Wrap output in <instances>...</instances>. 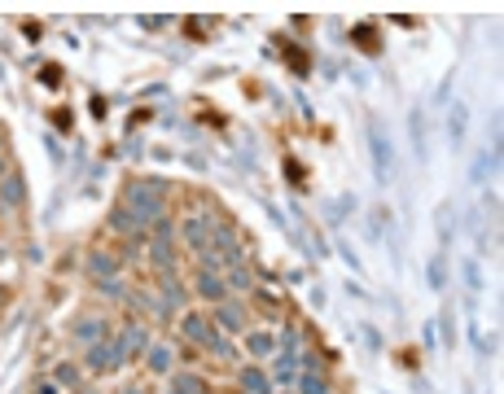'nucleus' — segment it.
<instances>
[{"mask_svg": "<svg viewBox=\"0 0 504 394\" xmlns=\"http://www.w3.org/2000/svg\"><path fill=\"white\" fill-rule=\"evenodd\" d=\"M298 390H303V394H329V386H324V381H320L316 372H307L303 381H298Z\"/></svg>", "mask_w": 504, "mask_h": 394, "instance_id": "nucleus-27", "label": "nucleus"}, {"mask_svg": "<svg viewBox=\"0 0 504 394\" xmlns=\"http://www.w3.org/2000/svg\"><path fill=\"white\" fill-rule=\"evenodd\" d=\"M119 346V364H127V359H136L141 351H150V333H145L141 324H127V333L115 342Z\"/></svg>", "mask_w": 504, "mask_h": 394, "instance_id": "nucleus-3", "label": "nucleus"}, {"mask_svg": "<svg viewBox=\"0 0 504 394\" xmlns=\"http://www.w3.org/2000/svg\"><path fill=\"white\" fill-rule=\"evenodd\" d=\"M185 241L193 245V250L210 245V219H206V215H189V219H185Z\"/></svg>", "mask_w": 504, "mask_h": 394, "instance_id": "nucleus-6", "label": "nucleus"}, {"mask_svg": "<svg viewBox=\"0 0 504 394\" xmlns=\"http://www.w3.org/2000/svg\"><path fill=\"white\" fill-rule=\"evenodd\" d=\"M40 84H44V88H57V84H62V66H57V61H48L44 71H40Z\"/></svg>", "mask_w": 504, "mask_h": 394, "instance_id": "nucleus-28", "label": "nucleus"}, {"mask_svg": "<svg viewBox=\"0 0 504 394\" xmlns=\"http://www.w3.org/2000/svg\"><path fill=\"white\" fill-rule=\"evenodd\" d=\"M119 254H110V250H96V254H88V268H92V276L96 281H110V276L119 272Z\"/></svg>", "mask_w": 504, "mask_h": 394, "instance_id": "nucleus-7", "label": "nucleus"}, {"mask_svg": "<svg viewBox=\"0 0 504 394\" xmlns=\"http://www.w3.org/2000/svg\"><path fill=\"white\" fill-rule=\"evenodd\" d=\"M496 167H500V154H496V149H482L478 162H474V184H482L487 171H496Z\"/></svg>", "mask_w": 504, "mask_h": 394, "instance_id": "nucleus-24", "label": "nucleus"}, {"mask_svg": "<svg viewBox=\"0 0 504 394\" xmlns=\"http://www.w3.org/2000/svg\"><path fill=\"white\" fill-rule=\"evenodd\" d=\"M150 258H154V268L167 276V272H175V250H171V241H154L150 245Z\"/></svg>", "mask_w": 504, "mask_h": 394, "instance_id": "nucleus-16", "label": "nucleus"}, {"mask_svg": "<svg viewBox=\"0 0 504 394\" xmlns=\"http://www.w3.org/2000/svg\"><path fill=\"white\" fill-rule=\"evenodd\" d=\"M198 293H202L206 302H224V293H229V285H224L215 272H198Z\"/></svg>", "mask_w": 504, "mask_h": 394, "instance_id": "nucleus-10", "label": "nucleus"}, {"mask_svg": "<svg viewBox=\"0 0 504 394\" xmlns=\"http://www.w3.org/2000/svg\"><path fill=\"white\" fill-rule=\"evenodd\" d=\"M150 372H158V377H167L171 372V364H175V355H171V346H150Z\"/></svg>", "mask_w": 504, "mask_h": 394, "instance_id": "nucleus-19", "label": "nucleus"}, {"mask_svg": "<svg viewBox=\"0 0 504 394\" xmlns=\"http://www.w3.org/2000/svg\"><path fill=\"white\" fill-rule=\"evenodd\" d=\"M0 258H5V250H0Z\"/></svg>", "mask_w": 504, "mask_h": 394, "instance_id": "nucleus-39", "label": "nucleus"}, {"mask_svg": "<svg viewBox=\"0 0 504 394\" xmlns=\"http://www.w3.org/2000/svg\"><path fill=\"white\" fill-rule=\"evenodd\" d=\"M351 40L360 44L364 53H377V48H382V44H377V27H368V22H364V27H355V31H351Z\"/></svg>", "mask_w": 504, "mask_h": 394, "instance_id": "nucleus-23", "label": "nucleus"}, {"mask_svg": "<svg viewBox=\"0 0 504 394\" xmlns=\"http://www.w3.org/2000/svg\"><path fill=\"white\" fill-rule=\"evenodd\" d=\"M338 254H343V258L351 263V268H360V258H355V250H351V245H347L343 237H338Z\"/></svg>", "mask_w": 504, "mask_h": 394, "instance_id": "nucleus-34", "label": "nucleus"}, {"mask_svg": "<svg viewBox=\"0 0 504 394\" xmlns=\"http://www.w3.org/2000/svg\"><path fill=\"white\" fill-rule=\"evenodd\" d=\"M294 351H281V355H276L272 359V377H276V381H281V386H289V381H294Z\"/></svg>", "mask_w": 504, "mask_h": 394, "instance_id": "nucleus-17", "label": "nucleus"}, {"mask_svg": "<svg viewBox=\"0 0 504 394\" xmlns=\"http://www.w3.org/2000/svg\"><path fill=\"white\" fill-rule=\"evenodd\" d=\"M408 136H412V149L421 158V154H426V119H421V110L408 114Z\"/></svg>", "mask_w": 504, "mask_h": 394, "instance_id": "nucleus-21", "label": "nucleus"}, {"mask_svg": "<svg viewBox=\"0 0 504 394\" xmlns=\"http://www.w3.org/2000/svg\"><path fill=\"white\" fill-rule=\"evenodd\" d=\"M79 394H96V390H79Z\"/></svg>", "mask_w": 504, "mask_h": 394, "instance_id": "nucleus-38", "label": "nucleus"}, {"mask_svg": "<svg viewBox=\"0 0 504 394\" xmlns=\"http://www.w3.org/2000/svg\"><path fill=\"white\" fill-rule=\"evenodd\" d=\"M171 394H206V381L193 372H175L171 377Z\"/></svg>", "mask_w": 504, "mask_h": 394, "instance_id": "nucleus-18", "label": "nucleus"}, {"mask_svg": "<svg viewBox=\"0 0 504 394\" xmlns=\"http://www.w3.org/2000/svg\"><path fill=\"white\" fill-rule=\"evenodd\" d=\"M438 233H443V241L452 237V206H438Z\"/></svg>", "mask_w": 504, "mask_h": 394, "instance_id": "nucleus-32", "label": "nucleus"}, {"mask_svg": "<svg viewBox=\"0 0 504 394\" xmlns=\"http://www.w3.org/2000/svg\"><path fill=\"white\" fill-rule=\"evenodd\" d=\"M57 381L62 386H79V368L75 364H57Z\"/></svg>", "mask_w": 504, "mask_h": 394, "instance_id": "nucleus-31", "label": "nucleus"}, {"mask_svg": "<svg viewBox=\"0 0 504 394\" xmlns=\"http://www.w3.org/2000/svg\"><path fill=\"white\" fill-rule=\"evenodd\" d=\"M241 390L246 394H272V377L264 368H241Z\"/></svg>", "mask_w": 504, "mask_h": 394, "instance_id": "nucleus-11", "label": "nucleus"}, {"mask_svg": "<svg viewBox=\"0 0 504 394\" xmlns=\"http://www.w3.org/2000/svg\"><path fill=\"white\" fill-rule=\"evenodd\" d=\"M0 175H5V158H0Z\"/></svg>", "mask_w": 504, "mask_h": 394, "instance_id": "nucleus-37", "label": "nucleus"}, {"mask_svg": "<svg viewBox=\"0 0 504 394\" xmlns=\"http://www.w3.org/2000/svg\"><path fill=\"white\" fill-rule=\"evenodd\" d=\"M461 276H465V289L474 293V298L487 289V285H482V268H478V258H465V263H461Z\"/></svg>", "mask_w": 504, "mask_h": 394, "instance_id": "nucleus-20", "label": "nucleus"}, {"mask_svg": "<svg viewBox=\"0 0 504 394\" xmlns=\"http://www.w3.org/2000/svg\"><path fill=\"white\" fill-rule=\"evenodd\" d=\"M110 228H115V233H132V228H141V219L127 206H115V210H110Z\"/></svg>", "mask_w": 504, "mask_h": 394, "instance_id": "nucleus-22", "label": "nucleus"}, {"mask_svg": "<svg viewBox=\"0 0 504 394\" xmlns=\"http://www.w3.org/2000/svg\"><path fill=\"white\" fill-rule=\"evenodd\" d=\"M162 193H167V180H136V184H127V210L141 219V224H154L167 215V206H162Z\"/></svg>", "mask_w": 504, "mask_h": 394, "instance_id": "nucleus-1", "label": "nucleus"}, {"mask_svg": "<svg viewBox=\"0 0 504 394\" xmlns=\"http://www.w3.org/2000/svg\"><path fill=\"white\" fill-rule=\"evenodd\" d=\"M206 351H215L219 359H233V346H229V337H219V333H215V337L206 342Z\"/></svg>", "mask_w": 504, "mask_h": 394, "instance_id": "nucleus-29", "label": "nucleus"}, {"mask_svg": "<svg viewBox=\"0 0 504 394\" xmlns=\"http://www.w3.org/2000/svg\"><path fill=\"white\" fill-rule=\"evenodd\" d=\"M75 337H79V342H88V346H96V342H106V320H96V316L79 320V324H75Z\"/></svg>", "mask_w": 504, "mask_h": 394, "instance_id": "nucleus-12", "label": "nucleus"}, {"mask_svg": "<svg viewBox=\"0 0 504 394\" xmlns=\"http://www.w3.org/2000/svg\"><path fill=\"white\" fill-rule=\"evenodd\" d=\"M246 351L264 359V355H272V351H276V342H272L268 333H250V337H246Z\"/></svg>", "mask_w": 504, "mask_h": 394, "instance_id": "nucleus-25", "label": "nucleus"}, {"mask_svg": "<svg viewBox=\"0 0 504 394\" xmlns=\"http://www.w3.org/2000/svg\"><path fill=\"white\" fill-rule=\"evenodd\" d=\"M162 302H167V307H185L189 302V293H185V285H180V276H175V272L162 276Z\"/></svg>", "mask_w": 504, "mask_h": 394, "instance_id": "nucleus-13", "label": "nucleus"}, {"mask_svg": "<svg viewBox=\"0 0 504 394\" xmlns=\"http://www.w3.org/2000/svg\"><path fill=\"white\" fill-rule=\"evenodd\" d=\"M36 394H57V390H53V386H40V390H36Z\"/></svg>", "mask_w": 504, "mask_h": 394, "instance_id": "nucleus-35", "label": "nucleus"}, {"mask_svg": "<svg viewBox=\"0 0 504 394\" xmlns=\"http://www.w3.org/2000/svg\"><path fill=\"white\" fill-rule=\"evenodd\" d=\"M180 328H185V337H189V342H198V346H206V342L215 337V328H210L202 316H185V324H180Z\"/></svg>", "mask_w": 504, "mask_h": 394, "instance_id": "nucleus-14", "label": "nucleus"}, {"mask_svg": "<svg viewBox=\"0 0 504 394\" xmlns=\"http://www.w3.org/2000/svg\"><path fill=\"white\" fill-rule=\"evenodd\" d=\"M22 197H27V180H22V175H9L5 184H0V202H5L9 210L22 206Z\"/></svg>", "mask_w": 504, "mask_h": 394, "instance_id": "nucleus-15", "label": "nucleus"}, {"mask_svg": "<svg viewBox=\"0 0 504 394\" xmlns=\"http://www.w3.org/2000/svg\"><path fill=\"white\" fill-rule=\"evenodd\" d=\"M115 364H119V346H115V342H96V346H88V368L106 372V368H115Z\"/></svg>", "mask_w": 504, "mask_h": 394, "instance_id": "nucleus-4", "label": "nucleus"}, {"mask_svg": "<svg viewBox=\"0 0 504 394\" xmlns=\"http://www.w3.org/2000/svg\"><path fill=\"white\" fill-rule=\"evenodd\" d=\"M465 127H469V110H465V101H456V105L447 110V140L461 145L465 140Z\"/></svg>", "mask_w": 504, "mask_h": 394, "instance_id": "nucleus-9", "label": "nucleus"}, {"mask_svg": "<svg viewBox=\"0 0 504 394\" xmlns=\"http://www.w3.org/2000/svg\"><path fill=\"white\" fill-rule=\"evenodd\" d=\"M175 237V228H171V219L162 215V219H154V241H171Z\"/></svg>", "mask_w": 504, "mask_h": 394, "instance_id": "nucleus-30", "label": "nucleus"}, {"mask_svg": "<svg viewBox=\"0 0 504 394\" xmlns=\"http://www.w3.org/2000/svg\"><path fill=\"white\" fill-rule=\"evenodd\" d=\"M224 285H229V289H241V293H246L254 281H250V272L246 268H241V263H237V268H229V281H224Z\"/></svg>", "mask_w": 504, "mask_h": 394, "instance_id": "nucleus-26", "label": "nucleus"}, {"mask_svg": "<svg viewBox=\"0 0 504 394\" xmlns=\"http://www.w3.org/2000/svg\"><path fill=\"white\" fill-rule=\"evenodd\" d=\"M368 154H373V175H377V184H390V175H395V154H390V140L382 136V123H368Z\"/></svg>", "mask_w": 504, "mask_h": 394, "instance_id": "nucleus-2", "label": "nucleus"}, {"mask_svg": "<svg viewBox=\"0 0 504 394\" xmlns=\"http://www.w3.org/2000/svg\"><path fill=\"white\" fill-rule=\"evenodd\" d=\"M215 320H219L224 333H241V328H246V311H241L237 302H219L215 307Z\"/></svg>", "mask_w": 504, "mask_h": 394, "instance_id": "nucleus-5", "label": "nucleus"}, {"mask_svg": "<svg viewBox=\"0 0 504 394\" xmlns=\"http://www.w3.org/2000/svg\"><path fill=\"white\" fill-rule=\"evenodd\" d=\"M123 394H141V390H136V386H127V390H123Z\"/></svg>", "mask_w": 504, "mask_h": 394, "instance_id": "nucleus-36", "label": "nucleus"}, {"mask_svg": "<svg viewBox=\"0 0 504 394\" xmlns=\"http://www.w3.org/2000/svg\"><path fill=\"white\" fill-rule=\"evenodd\" d=\"M426 285H430L434 293L447 289V254H430V263H426Z\"/></svg>", "mask_w": 504, "mask_h": 394, "instance_id": "nucleus-8", "label": "nucleus"}, {"mask_svg": "<svg viewBox=\"0 0 504 394\" xmlns=\"http://www.w3.org/2000/svg\"><path fill=\"white\" fill-rule=\"evenodd\" d=\"M96 289H101L106 298H123V285L115 281V276H110V281H96Z\"/></svg>", "mask_w": 504, "mask_h": 394, "instance_id": "nucleus-33", "label": "nucleus"}]
</instances>
